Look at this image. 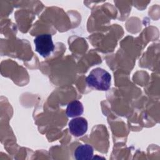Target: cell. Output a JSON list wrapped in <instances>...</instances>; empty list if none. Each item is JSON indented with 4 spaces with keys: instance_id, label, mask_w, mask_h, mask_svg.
I'll return each mask as SVG.
<instances>
[{
    "instance_id": "6da1fadb",
    "label": "cell",
    "mask_w": 160,
    "mask_h": 160,
    "mask_svg": "<svg viewBox=\"0 0 160 160\" xmlns=\"http://www.w3.org/2000/svg\"><path fill=\"white\" fill-rule=\"evenodd\" d=\"M111 74L100 68L92 69L86 78V82L89 87L101 91L108 90L111 86Z\"/></svg>"
},
{
    "instance_id": "7a4b0ae2",
    "label": "cell",
    "mask_w": 160,
    "mask_h": 160,
    "mask_svg": "<svg viewBox=\"0 0 160 160\" xmlns=\"http://www.w3.org/2000/svg\"><path fill=\"white\" fill-rule=\"evenodd\" d=\"M36 51L42 57L46 58L54 49L52 36L50 34H42L38 36L34 39Z\"/></svg>"
},
{
    "instance_id": "3957f363",
    "label": "cell",
    "mask_w": 160,
    "mask_h": 160,
    "mask_svg": "<svg viewBox=\"0 0 160 160\" xmlns=\"http://www.w3.org/2000/svg\"><path fill=\"white\" fill-rule=\"evenodd\" d=\"M70 132L76 137H79L84 134L88 130V121L82 117L75 118L69 122Z\"/></svg>"
},
{
    "instance_id": "277c9868",
    "label": "cell",
    "mask_w": 160,
    "mask_h": 160,
    "mask_svg": "<svg viewBox=\"0 0 160 160\" xmlns=\"http://www.w3.org/2000/svg\"><path fill=\"white\" fill-rule=\"evenodd\" d=\"M94 150L89 144H82L77 147L74 152L76 159L89 160L92 159Z\"/></svg>"
},
{
    "instance_id": "5b68a950",
    "label": "cell",
    "mask_w": 160,
    "mask_h": 160,
    "mask_svg": "<svg viewBox=\"0 0 160 160\" xmlns=\"http://www.w3.org/2000/svg\"><path fill=\"white\" fill-rule=\"evenodd\" d=\"M84 108L82 104L78 100L70 102L66 108V114L69 118H74L81 115L83 113Z\"/></svg>"
}]
</instances>
